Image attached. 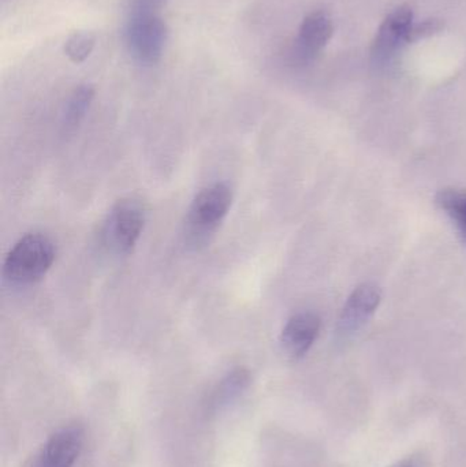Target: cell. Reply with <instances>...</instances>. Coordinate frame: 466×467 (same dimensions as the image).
Returning <instances> with one entry per match:
<instances>
[{
	"label": "cell",
	"instance_id": "cell-1",
	"mask_svg": "<svg viewBox=\"0 0 466 467\" xmlns=\"http://www.w3.org/2000/svg\"><path fill=\"white\" fill-rule=\"evenodd\" d=\"M55 246L43 234L22 236L5 255L3 275L10 285H30L46 276L55 260Z\"/></svg>",
	"mask_w": 466,
	"mask_h": 467
},
{
	"label": "cell",
	"instance_id": "cell-2",
	"mask_svg": "<svg viewBox=\"0 0 466 467\" xmlns=\"http://www.w3.org/2000/svg\"><path fill=\"white\" fill-rule=\"evenodd\" d=\"M233 204L232 188L216 182L194 197L186 218V242L199 249L216 233Z\"/></svg>",
	"mask_w": 466,
	"mask_h": 467
},
{
	"label": "cell",
	"instance_id": "cell-3",
	"mask_svg": "<svg viewBox=\"0 0 466 467\" xmlns=\"http://www.w3.org/2000/svg\"><path fill=\"white\" fill-rule=\"evenodd\" d=\"M166 24L152 8L134 7L126 25V46L133 59L142 66L161 62L167 44Z\"/></svg>",
	"mask_w": 466,
	"mask_h": 467
},
{
	"label": "cell",
	"instance_id": "cell-4",
	"mask_svg": "<svg viewBox=\"0 0 466 467\" xmlns=\"http://www.w3.org/2000/svg\"><path fill=\"white\" fill-rule=\"evenodd\" d=\"M144 226L142 205L136 200H122L114 205L104 222V246L115 254H129L136 247Z\"/></svg>",
	"mask_w": 466,
	"mask_h": 467
},
{
	"label": "cell",
	"instance_id": "cell-5",
	"mask_svg": "<svg viewBox=\"0 0 466 467\" xmlns=\"http://www.w3.org/2000/svg\"><path fill=\"white\" fill-rule=\"evenodd\" d=\"M412 26L413 11L408 5H401L388 14L372 44L371 54L375 65L382 66L390 62L402 47L409 44Z\"/></svg>",
	"mask_w": 466,
	"mask_h": 467
},
{
	"label": "cell",
	"instance_id": "cell-6",
	"mask_svg": "<svg viewBox=\"0 0 466 467\" xmlns=\"http://www.w3.org/2000/svg\"><path fill=\"white\" fill-rule=\"evenodd\" d=\"M333 32V22L327 14L315 11L305 16L292 48L293 63L306 66L314 62L317 55L327 46Z\"/></svg>",
	"mask_w": 466,
	"mask_h": 467
},
{
	"label": "cell",
	"instance_id": "cell-7",
	"mask_svg": "<svg viewBox=\"0 0 466 467\" xmlns=\"http://www.w3.org/2000/svg\"><path fill=\"white\" fill-rule=\"evenodd\" d=\"M84 441L81 425L60 428L44 444L33 467H73L84 449Z\"/></svg>",
	"mask_w": 466,
	"mask_h": 467
},
{
	"label": "cell",
	"instance_id": "cell-8",
	"mask_svg": "<svg viewBox=\"0 0 466 467\" xmlns=\"http://www.w3.org/2000/svg\"><path fill=\"white\" fill-rule=\"evenodd\" d=\"M380 299L382 293L378 285L372 283L358 285L342 307L338 320V334L349 337L360 331L379 306Z\"/></svg>",
	"mask_w": 466,
	"mask_h": 467
},
{
	"label": "cell",
	"instance_id": "cell-9",
	"mask_svg": "<svg viewBox=\"0 0 466 467\" xmlns=\"http://www.w3.org/2000/svg\"><path fill=\"white\" fill-rule=\"evenodd\" d=\"M320 326L319 316L315 313L303 312L293 316L282 329V351L290 359L303 358L319 337Z\"/></svg>",
	"mask_w": 466,
	"mask_h": 467
},
{
	"label": "cell",
	"instance_id": "cell-10",
	"mask_svg": "<svg viewBox=\"0 0 466 467\" xmlns=\"http://www.w3.org/2000/svg\"><path fill=\"white\" fill-rule=\"evenodd\" d=\"M251 373L243 368H237L227 373L218 386L213 389L210 400V409L212 411L222 410L232 405L251 386Z\"/></svg>",
	"mask_w": 466,
	"mask_h": 467
},
{
	"label": "cell",
	"instance_id": "cell-11",
	"mask_svg": "<svg viewBox=\"0 0 466 467\" xmlns=\"http://www.w3.org/2000/svg\"><path fill=\"white\" fill-rule=\"evenodd\" d=\"M438 207L451 219L466 246V191L443 189L435 197Z\"/></svg>",
	"mask_w": 466,
	"mask_h": 467
},
{
	"label": "cell",
	"instance_id": "cell-12",
	"mask_svg": "<svg viewBox=\"0 0 466 467\" xmlns=\"http://www.w3.org/2000/svg\"><path fill=\"white\" fill-rule=\"evenodd\" d=\"M93 98H95V88L92 85H79L74 89L66 103L65 112H63V126L66 130L71 131L78 128L79 123L84 120L85 115L89 111Z\"/></svg>",
	"mask_w": 466,
	"mask_h": 467
},
{
	"label": "cell",
	"instance_id": "cell-13",
	"mask_svg": "<svg viewBox=\"0 0 466 467\" xmlns=\"http://www.w3.org/2000/svg\"><path fill=\"white\" fill-rule=\"evenodd\" d=\"M96 37L89 32H76L66 40L65 54L71 62L79 65L92 55Z\"/></svg>",
	"mask_w": 466,
	"mask_h": 467
},
{
	"label": "cell",
	"instance_id": "cell-14",
	"mask_svg": "<svg viewBox=\"0 0 466 467\" xmlns=\"http://www.w3.org/2000/svg\"><path fill=\"white\" fill-rule=\"evenodd\" d=\"M443 29V22L440 19H426L420 24H413L412 30H410L409 44L415 41L421 40V38L431 37L437 35Z\"/></svg>",
	"mask_w": 466,
	"mask_h": 467
},
{
	"label": "cell",
	"instance_id": "cell-15",
	"mask_svg": "<svg viewBox=\"0 0 466 467\" xmlns=\"http://www.w3.org/2000/svg\"><path fill=\"white\" fill-rule=\"evenodd\" d=\"M164 0H136L134 3V7H147V8H155L156 5H161Z\"/></svg>",
	"mask_w": 466,
	"mask_h": 467
},
{
	"label": "cell",
	"instance_id": "cell-16",
	"mask_svg": "<svg viewBox=\"0 0 466 467\" xmlns=\"http://www.w3.org/2000/svg\"><path fill=\"white\" fill-rule=\"evenodd\" d=\"M404 467H412V466H404Z\"/></svg>",
	"mask_w": 466,
	"mask_h": 467
}]
</instances>
